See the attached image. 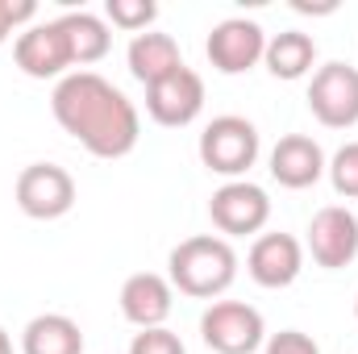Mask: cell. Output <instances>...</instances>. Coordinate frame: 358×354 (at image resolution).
<instances>
[{"label":"cell","mask_w":358,"mask_h":354,"mask_svg":"<svg viewBox=\"0 0 358 354\" xmlns=\"http://www.w3.org/2000/svg\"><path fill=\"white\" fill-rule=\"evenodd\" d=\"M259 159V129L246 117H217L200 134V163L217 176H242Z\"/></svg>","instance_id":"cell-3"},{"label":"cell","mask_w":358,"mask_h":354,"mask_svg":"<svg viewBox=\"0 0 358 354\" xmlns=\"http://www.w3.org/2000/svg\"><path fill=\"white\" fill-rule=\"evenodd\" d=\"M179 67H183V59H179V46L171 34H138L129 42V71L138 84L155 88L159 80L176 76Z\"/></svg>","instance_id":"cell-15"},{"label":"cell","mask_w":358,"mask_h":354,"mask_svg":"<svg viewBox=\"0 0 358 354\" xmlns=\"http://www.w3.org/2000/svg\"><path fill=\"white\" fill-rule=\"evenodd\" d=\"M0 354H13V342H8V334L0 330Z\"/></svg>","instance_id":"cell-25"},{"label":"cell","mask_w":358,"mask_h":354,"mask_svg":"<svg viewBox=\"0 0 358 354\" xmlns=\"http://www.w3.org/2000/svg\"><path fill=\"white\" fill-rule=\"evenodd\" d=\"M55 121L84 142V150L96 159H125L138 146V108L129 104L125 92H117L96 71H76L59 80L50 96Z\"/></svg>","instance_id":"cell-1"},{"label":"cell","mask_w":358,"mask_h":354,"mask_svg":"<svg viewBox=\"0 0 358 354\" xmlns=\"http://www.w3.org/2000/svg\"><path fill=\"white\" fill-rule=\"evenodd\" d=\"M204 50H208V63H213L221 76H242V71H250V67L267 55V34H263L255 21L229 17V21H221V25L208 34Z\"/></svg>","instance_id":"cell-7"},{"label":"cell","mask_w":358,"mask_h":354,"mask_svg":"<svg viewBox=\"0 0 358 354\" xmlns=\"http://www.w3.org/2000/svg\"><path fill=\"white\" fill-rule=\"evenodd\" d=\"M267 354H321V346L300 330H283L267 342Z\"/></svg>","instance_id":"cell-22"},{"label":"cell","mask_w":358,"mask_h":354,"mask_svg":"<svg viewBox=\"0 0 358 354\" xmlns=\"http://www.w3.org/2000/svg\"><path fill=\"white\" fill-rule=\"evenodd\" d=\"M292 8H296V13H313V17H325V13H334L338 4H334V0H329V4H308V0H296Z\"/></svg>","instance_id":"cell-24"},{"label":"cell","mask_w":358,"mask_h":354,"mask_svg":"<svg viewBox=\"0 0 358 354\" xmlns=\"http://www.w3.org/2000/svg\"><path fill=\"white\" fill-rule=\"evenodd\" d=\"M121 313H125V321H134L142 330H159L171 313V283L155 271L129 275L121 288Z\"/></svg>","instance_id":"cell-13"},{"label":"cell","mask_w":358,"mask_h":354,"mask_svg":"<svg viewBox=\"0 0 358 354\" xmlns=\"http://www.w3.org/2000/svg\"><path fill=\"white\" fill-rule=\"evenodd\" d=\"M13 59H17V67H21L29 80H55V76H63L67 67H76L71 42H67V34H63L59 21H46V25L25 29V34L17 38V46H13Z\"/></svg>","instance_id":"cell-8"},{"label":"cell","mask_w":358,"mask_h":354,"mask_svg":"<svg viewBox=\"0 0 358 354\" xmlns=\"http://www.w3.org/2000/svg\"><path fill=\"white\" fill-rule=\"evenodd\" d=\"M355 317H358V300H355Z\"/></svg>","instance_id":"cell-26"},{"label":"cell","mask_w":358,"mask_h":354,"mask_svg":"<svg viewBox=\"0 0 358 354\" xmlns=\"http://www.w3.org/2000/svg\"><path fill=\"white\" fill-rule=\"evenodd\" d=\"M208 217H213V225L221 234H234V238L259 234L271 217V200H267V192L255 187V183H225L221 192H213Z\"/></svg>","instance_id":"cell-10"},{"label":"cell","mask_w":358,"mask_h":354,"mask_svg":"<svg viewBox=\"0 0 358 354\" xmlns=\"http://www.w3.org/2000/svg\"><path fill=\"white\" fill-rule=\"evenodd\" d=\"M204 108V80L192 71V67H179L176 76L159 80L155 88H146V113L167 125V129H179V125H192Z\"/></svg>","instance_id":"cell-9"},{"label":"cell","mask_w":358,"mask_h":354,"mask_svg":"<svg viewBox=\"0 0 358 354\" xmlns=\"http://www.w3.org/2000/svg\"><path fill=\"white\" fill-rule=\"evenodd\" d=\"M325 171V155H321V146L313 142V138H304V134H287V138H279V146L271 150V176L279 179L283 187H292V192H300V187H313L317 179Z\"/></svg>","instance_id":"cell-14"},{"label":"cell","mask_w":358,"mask_h":354,"mask_svg":"<svg viewBox=\"0 0 358 354\" xmlns=\"http://www.w3.org/2000/svg\"><path fill=\"white\" fill-rule=\"evenodd\" d=\"M21 351L25 354H84V334H80V325L71 317L46 313V317H34L25 325Z\"/></svg>","instance_id":"cell-16"},{"label":"cell","mask_w":358,"mask_h":354,"mask_svg":"<svg viewBox=\"0 0 358 354\" xmlns=\"http://www.w3.org/2000/svg\"><path fill=\"white\" fill-rule=\"evenodd\" d=\"M76 204V179L59 163H29L17 176V208L34 221H55L71 213Z\"/></svg>","instance_id":"cell-5"},{"label":"cell","mask_w":358,"mask_h":354,"mask_svg":"<svg viewBox=\"0 0 358 354\" xmlns=\"http://www.w3.org/2000/svg\"><path fill=\"white\" fill-rule=\"evenodd\" d=\"M129 354H187L183 351V342H179L171 330H142L138 338H134V346H129Z\"/></svg>","instance_id":"cell-21"},{"label":"cell","mask_w":358,"mask_h":354,"mask_svg":"<svg viewBox=\"0 0 358 354\" xmlns=\"http://www.w3.org/2000/svg\"><path fill=\"white\" fill-rule=\"evenodd\" d=\"M300 263H304V250L292 234H263L255 246H250V279L259 288H287L296 275H300Z\"/></svg>","instance_id":"cell-12"},{"label":"cell","mask_w":358,"mask_h":354,"mask_svg":"<svg viewBox=\"0 0 358 354\" xmlns=\"http://www.w3.org/2000/svg\"><path fill=\"white\" fill-rule=\"evenodd\" d=\"M104 13H108L113 25H121V29H129V34H142V29L159 17V4H155V0H108Z\"/></svg>","instance_id":"cell-19"},{"label":"cell","mask_w":358,"mask_h":354,"mask_svg":"<svg viewBox=\"0 0 358 354\" xmlns=\"http://www.w3.org/2000/svg\"><path fill=\"white\" fill-rule=\"evenodd\" d=\"M234 275H238V255L221 238L200 234V238H187L171 250V283L183 296L213 300L234 283Z\"/></svg>","instance_id":"cell-2"},{"label":"cell","mask_w":358,"mask_h":354,"mask_svg":"<svg viewBox=\"0 0 358 354\" xmlns=\"http://www.w3.org/2000/svg\"><path fill=\"white\" fill-rule=\"evenodd\" d=\"M200 338L217 354H255L263 346V317L242 300H217L200 317Z\"/></svg>","instance_id":"cell-4"},{"label":"cell","mask_w":358,"mask_h":354,"mask_svg":"<svg viewBox=\"0 0 358 354\" xmlns=\"http://www.w3.org/2000/svg\"><path fill=\"white\" fill-rule=\"evenodd\" d=\"M308 108L325 129H350L358 121V71L346 63H325L313 76Z\"/></svg>","instance_id":"cell-6"},{"label":"cell","mask_w":358,"mask_h":354,"mask_svg":"<svg viewBox=\"0 0 358 354\" xmlns=\"http://www.w3.org/2000/svg\"><path fill=\"white\" fill-rule=\"evenodd\" d=\"M263 59H267V71L275 80H300L317 59V42L308 34H300V29H287V34L271 38Z\"/></svg>","instance_id":"cell-17"},{"label":"cell","mask_w":358,"mask_h":354,"mask_svg":"<svg viewBox=\"0 0 358 354\" xmlns=\"http://www.w3.org/2000/svg\"><path fill=\"white\" fill-rule=\"evenodd\" d=\"M308 246H313V259L329 271L350 267L358 259V217L342 204L321 208L308 225Z\"/></svg>","instance_id":"cell-11"},{"label":"cell","mask_w":358,"mask_h":354,"mask_svg":"<svg viewBox=\"0 0 358 354\" xmlns=\"http://www.w3.org/2000/svg\"><path fill=\"white\" fill-rule=\"evenodd\" d=\"M329 176H334L338 196L358 200V142H346V146L334 155V167H329Z\"/></svg>","instance_id":"cell-20"},{"label":"cell","mask_w":358,"mask_h":354,"mask_svg":"<svg viewBox=\"0 0 358 354\" xmlns=\"http://www.w3.org/2000/svg\"><path fill=\"white\" fill-rule=\"evenodd\" d=\"M34 13H38V4H34V0H0V42L13 34V25L29 21Z\"/></svg>","instance_id":"cell-23"},{"label":"cell","mask_w":358,"mask_h":354,"mask_svg":"<svg viewBox=\"0 0 358 354\" xmlns=\"http://www.w3.org/2000/svg\"><path fill=\"white\" fill-rule=\"evenodd\" d=\"M59 25H63V34L71 42V59L76 63H100L108 55L113 38H108V25L100 17H92V13H67V17H59Z\"/></svg>","instance_id":"cell-18"}]
</instances>
